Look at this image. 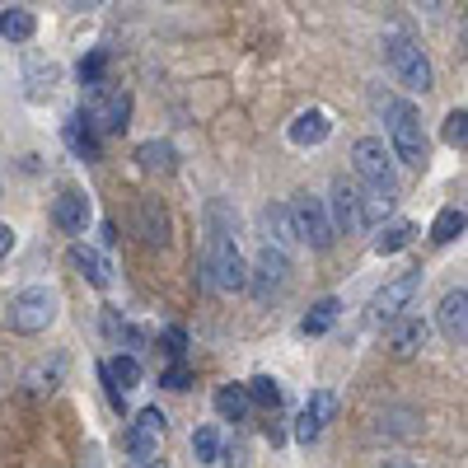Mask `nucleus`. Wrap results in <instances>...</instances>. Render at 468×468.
Wrapping results in <instances>:
<instances>
[{"mask_svg": "<svg viewBox=\"0 0 468 468\" xmlns=\"http://www.w3.org/2000/svg\"><path fill=\"white\" fill-rule=\"evenodd\" d=\"M384 61H388V70H394V80L403 85V90H412V94H426L431 90V61L421 57V48L412 43L408 33H384Z\"/></svg>", "mask_w": 468, "mask_h": 468, "instance_id": "f257e3e1", "label": "nucleus"}, {"mask_svg": "<svg viewBox=\"0 0 468 468\" xmlns=\"http://www.w3.org/2000/svg\"><path fill=\"white\" fill-rule=\"evenodd\" d=\"M80 122L94 132V136H117V132H127V117H132V94L127 90H90V99L80 103Z\"/></svg>", "mask_w": 468, "mask_h": 468, "instance_id": "f03ea898", "label": "nucleus"}, {"mask_svg": "<svg viewBox=\"0 0 468 468\" xmlns=\"http://www.w3.org/2000/svg\"><path fill=\"white\" fill-rule=\"evenodd\" d=\"M351 165H356V174L366 178L370 192H379V197L399 202V174H394V154H388V145L379 136H361L356 150H351Z\"/></svg>", "mask_w": 468, "mask_h": 468, "instance_id": "7ed1b4c3", "label": "nucleus"}, {"mask_svg": "<svg viewBox=\"0 0 468 468\" xmlns=\"http://www.w3.org/2000/svg\"><path fill=\"white\" fill-rule=\"evenodd\" d=\"M207 271H211V286L216 291H244L249 286V262L234 244V234L207 229Z\"/></svg>", "mask_w": 468, "mask_h": 468, "instance_id": "20e7f679", "label": "nucleus"}, {"mask_svg": "<svg viewBox=\"0 0 468 468\" xmlns=\"http://www.w3.org/2000/svg\"><path fill=\"white\" fill-rule=\"evenodd\" d=\"M388 154L412 169L426 165V136H421V117L412 103H394L388 108Z\"/></svg>", "mask_w": 468, "mask_h": 468, "instance_id": "39448f33", "label": "nucleus"}, {"mask_svg": "<svg viewBox=\"0 0 468 468\" xmlns=\"http://www.w3.org/2000/svg\"><path fill=\"white\" fill-rule=\"evenodd\" d=\"M286 216H291V229H295V239L300 244H309V249H333V220H328V207L319 202V197H309V192H300V197L286 207Z\"/></svg>", "mask_w": 468, "mask_h": 468, "instance_id": "423d86ee", "label": "nucleus"}, {"mask_svg": "<svg viewBox=\"0 0 468 468\" xmlns=\"http://www.w3.org/2000/svg\"><path fill=\"white\" fill-rule=\"evenodd\" d=\"M5 319L15 333H43L52 319H57V291L52 286H24L10 309H5Z\"/></svg>", "mask_w": 468, "mask_h": 468, "instance_id": "0eeeda50", "label": "nucleus"}, {"mask_svg": "<svg viewBox=\"0 0 468 468\" xmlns=\"http://www.w3.org/2000/svg\"><path fill=\"white\" fill-rule=\"evenodd\" d=\"M417 291H421V271H403V277L384 282V286L375 291V300H370V319H375V324H394L403 309L417 300Z\"/></svg>", "mask_w": 468, "mask_h": 468, "instance_id": "6e6552de", "label": "nucleus"}, {"mask_svg": "<svg viewBox=\"0 0 468 468\" xmlns=\"http://www.w3.org/2000/svg\"><path fill=\"white\" fill-rule=\"evenodd\" d=\"M333 412H337V394H328V388H314V394H309V403L300 408V417H295V441H300V445H314V441L324 436V426L333 421Z\"/></svg>", "mask_w": 468, "mask_h": 468, "instance_id": "1a4fd4ad", "label": "nucleus"}, {"mask_svg": "<svg viewBox=\"0 0 468 468\" xmlns=\"http://www.w3.org/2000/svg\"><path fill=\"white\" fill-rule=\"evenodd\" d=\"M286 271H291V258L282 253V249H262L258 253V262L249 267V286H253V295L258 300H271V291H282L286 286Z\"/></svg>", "mask_w": 468, "mask_h": 468, "instance_id": "9d476101", "label": "nucleus"}, {"mask_svg": "<svg viewBox=\"0 0 468 468\" xmlns=\"http://www.w3.org/2000/svg\"><path fill=\"white\" fill-rule=\"evenodd\" d=\"M328 220H333V234H361V229H366V220H361V197H356V187H351L346 178L333 183Z\"/></svg>", "mask_w": 468, "mask_h": 468, "instance_id": "9b49d317", "label": "nucleus"}, {"mask_svg": "<svg viewBox=\"0 0 468 468\" xmlns=\"http://www.w3.org/2000/svg\"><path fill=\"white\" fill-rule=\"evenodd\" d=\"M160 441H165V412L160 408H141L132 431H127V454L132 459H145V454H160Z\"/></svg>", "mask_w": 468, "mask_h": 468, "instance_id": "f8f14e48", "label": "nucleus"}, {"mask_svg": "<svg viewBox=\"0 0 468 468\" xmlns=\"http://www.w3.org/2000/svg\"><path fill=\"white\" fill-rule=\"evenodd\" d=\"M52 220L66 229V234H85V225H90V197L80 187H66L61 197L52 202Z\"/></svg>", "mask_w": 468, "mask_h": 468, "instance_id": "ddd939ff", "label": "nucleus"}, {"mask_svg": "<svg viewBox=\"0 0 468 468\" xmlns=\"http://www.w3.org/2000/svg\"><path fill=\"white\" fill-rule=\"evenodd\" d=\"M136 234H141L150 249H169V211L154 202V197H145L136 207Z\"/></svg>", "mask_w": 468, "mask_h": 468, "instance_id": "4468645a", "label": "nucleus"}, {"mask_svg": "<svg viewBox=\"0 0 468 468\" xmlns=\"http://www.w3.org/2000/svg\"><path fill=\"white\" fill-rule=\"evenodd\" d=\"M426 328L421 319H412V314H399L394 324H388V351H394V356H417V351L426 346Z\"/></svg>", "mask_w": 468, "mask_h": 468, "instance_id": "2eb2a0df", "label": "nucleus"}, {"mask_svg": "<svg viewBox=\"0 0 468 468\" xmlns=\"http://www.w3.org/2000/svg\"><path fill=\"white\" fill-rule=\"evenodd\" d=\"M441 333H445L454 346H463V337H468V291H463V286H454V291L441 300Z\"/></svg>", "mask_w": 468, "mask_h": 468, "instance_id": "dca6fc26", "label": "nucleus"}, {"mask_svg": "<svg viewBox=\"0 0 468 468\" xmlns=\"http://www.w3.org/2000/svg\"><path fill=\"white\" fill-rule=\"evenodd\" d=\"M66 258H70V267L80 271V277H85L90 286H99V291H108V286H112V267H108V258H103V253H94L90 244H70V253H66Z\"/></svg>", "mask_w": 468, "mask_h": 468, "instance_id": "f3484780", "label": "nucleus"}, {"mask_svg": "<svg viewBox=\"0 0 468 468\" xmlns=\"http://www.w3.org/2000/svg\"><path fill=\"white\" fill-rule=\"evenodd\" d=\"M61 379H66V356L37 361V366L24 375V394H28V399H48V394H57Z\"/></svg>", "mask_w": 468, "mask_h": 468, "instance_id": "a211bd4d", "label": "nucleus"}, {"mask_svg": "<svg viewBox=\"0 0 468 468\" xmlns=\"http://www.w3.org/2000/svg\"><path fill=\"white\" fill-rule=\"evenodd\" d=\"M328 136H333V117L324 108H309V112H300L291 122V141L295 145H324Z\"/></svg>", "mask_w": 468, "mask_h": 468, "instance_id": "6ab92c4d", "label": "nucleus"}, {"mask_svg": "<svg viewBox=\"0 0 468 468\" xmlns=\"http://www.w3.org/2000/svg\"><path fill=\"white\" fill-rule=\"evenodd\" d=\"M136 165L145 174H174L178 169V150L169 141H145V145H136Z\"/></svg>", "mask_w": 468, "mask_h": 468, "instance_id": "aec40b11", "label": "nucleus"}, {"mask_svg": "<svg viewBox=\"0 0 468 468\" xmlns=\"http://www.w3.org/2000/svg\"><path fill=\"white\" fill-rule=\"evenodd\" d=\"M249 394H244V384H220L216 388V412L225 417V421H244L249 417Z\"/></svg>", "mask_w": 468, "mask_h": 468, "instance_id": "412c9836", "label": "nucleus"}, {"mask_svg": "<svg viewBox=\"0 0 468 468\" xmlns=\"http://www.w3.org/2000/svg\"><path fill=\"white\" fill-rule=\"evenodd\" d=\"M412 239H417V225H412V220H394L388 229H379V234H375V253H379V258H388V253L408 249Z\"/></svg>", "mask_w": 468, "mask_h": 468, "instance_id": "4be33fe9", "label": "nucleus"}, {"mask_svg": "<svg viewBox=\"0 0 468 468\" xmlns=\"http://www.w3.org/2000/svg\"><path fill=\"white\" fill-rule=\"evenodd\" d=\"M66 145H70L75 160H99V136L80 122V117H70V122H66Z\"/></svg>", "mask_w": 468, "mask_h": 468, "instance_id": "5701e85b", "label": "nucleus"}, {"mask_svg": "<svg viewBox=\"0 0 468 468\" xmlns=\"http://www.w3.org/2000/svg\"><path fill=\"white\" fill-rule=\"evenodd\" d=\"M57 66L52 61H28V70H24V85H28V99H48L52 90H57Z\"/></svg>", "mask_w": 468, "mask_h": 468, "instance_id": "b1692460", "label": "nucleus"}, {"mask_svg": "<svg viewBox=\"0 0 468 468\" xmlns=\"http://www.w3.org/2000/svg\"><path fill=\"white\" fill-rule=\"evenodd\" d=\"M244 394H249V403H258V408H267V412L282 408V384L271 379V375H253V379L244 384Z\"/></svg>", "mask_w": 468, "mask_h": 468, "instance_id": "393cba45", "label": "nucleus"}, {"mask_svg": "<svg viewBox=\"0 0 468 468\" xmlns=\"http://www.w3.org/2000/svg\"><path fill=\"white\" fill-rule=\"evenodd\" d=\"M337 309H342L337 300H319V304H314V309H309V314L300 319V333H304V337H319V333H328V328L337 324Z\"/></svg>", "mask_w": 468, "mask_h": 468, "instance_id": "a878e982", "label": "nucleus"}, {"mask_svg": "<svg viewBox=\"0 0 468 468\" xmlns=\"http://www.w3.org/2000/svg\"><path fill=\"white\" fill-rule=\"evenodd\" d=\"M37 28V19L28 10H0V37H10V43H28Z\"/></svg>", "mask_w": 468, "mask_h": 468, "instance_id": "bb28decb", "label": "nucleus"}, {"mask_svg": "<svg viewBox=\"0 0 468 468\" xmlns=\"http://www.w3.org/2000/svg\"><path fill=\"white\" fill-rule=\"evenodd\" d=\"M463 225H468L463 207H445V211L436 216V225H431V239H436V244H454L459 234H463Z\"/></svg>", "mask_w": 468, "mask_h": 468, "instance_id": "cd10ccee", "label": "nucleus"}, {"mask_svg": "<svg viewBox=\"0 0 468 468\" xmlns=\"http://www.w3.org/2000/svg\"><path fill=\"white\" fill-rule=\"evenodd\" d=\"M75 75H80V85H85V90L108 85V80H103V75H108V52H103V48H94V52L80 61V70H75Z\"/></svg>", "mask_w": 468, "mask_h": 468, "instance_id": "c85d7f7f", "label": "nucleus"}, {"mask_svg": "<svg viewBox=\"0 0 468 468\" xmlns=\"http://www.w3.org/2000/svg\"><path fill=\"white\" fill-rule=\"evenodd\" d=\"M192 454H197V463H216L220 459V431L216 426H197V431H192Z\"/></svg>", "mask_w": 468, "mask_h": 468, "instance_id": "c756f323", "label": "nucleus"}, {"mask_svg": "<svg viewBox=\"0 0 468 468\" xmlns=\"http://www.w3.org/2000/svg\"><path fill=\"white\" fill-rule=\"evenodd\" d=\"M267 229L277 234V249H282V253L295 244V229H291V216H286V207H267Z\"/></svg>", "mask_w": 468, "mask_h": 468, "instance_id": "7c9ffc66", "label": "nucleus"}, {"mask_svg": "<svg viewBox=\"0 0 468 468\" xmlns=\"http://www.w3.org/2000/svg\"><path fill=\"white\" fill-rule=\"evenodd\" d=\"M356 197H361V220H366V225H379L388 211H394V202L379 197V192H370V187H366V192H356Z\"/></svg>", "mask_w": 468, "mask_h": 468, "instance_id": "2f4dec72", "label": "nucleus"}, {"mask_svg": "<svg viewBox=\"0 0 468 468\" xmlns=\"http://www.w3.org/2000/svg\"><path fill=\"white\" fill-rule=\"evenodd\" d=\"M441 141H445V145H454V150H463V141H468V112H463V108H454V112L445 117Z\"/></svg>", "mask_w": 468, "mask_h": 468, "instance_id": "473e14b6", "label": "nucleus"}, {"mask_svg": "<svg viewBox=\"0 0 468 468\" xmlns=\"http://www.w3.org/2000/svg\"><path fill=\"white\" fill-rule=\"evenodd\" d=\"M160 384H165V388H178V394H183V388L192 384V370H187L183 361H174V366L165 370V379H160Z\"/></svg>", "mask_w": 468, "mask_h": 468, "instance_id": "72a5a7b5", "label": "nucleus"}, {"mask_svg": "<svg viewBox=\"0 0 468 468\" xmlns=\"http://www.w3.org/2000/svg\"><path fill=\"white\" fill-rule=\"evenodd\" d=\"M160 342H165V351H169L174 361L187 351V333H183V328H165V333H160Z\"/></svg>", "mask_w": 468, "mask_h": 468, "instance_id": "f704fd0d", "label": "nucleus"}, {"mask_svg": "<svg viewBox=\"0 0 468 468\" xmlns=\"http://www.w3.org/2000/svg\"><path fill=\"white\" fill-rule=\"evenodd\" d=\"M244 459H249L244 445H229V450H225V463H229V468H244Z\"/></svg>", "mask_w": 468, "mask_h": 468, "instance_id": "c9c22d12", "label": "nucleus"}, {"mask_svg": "<svg viewBox=\"0 0 468 468\" xmlns=\"http://www.w3.org/2000/svg\"><path fill=\"white\" fill-rule=\"evenodd\" d=\"M127 468H169V463H165L160 454H145V459H132Z\"/></svg>", "mask_w": 468, "mask_h": 468, "instance_id": "e433bc0d", "label": "nucleus"}, {"mask_svg": "<svg viewBox=\"0 0 468 468\" xmlns=\"http://www.w3.org/2000/svg\"><path fill=\"white\" fill-rule=\"evenodd\" d=\"M10 249H15V229H10V225H0V258H5Z\"/></svg>", "mask_w": 468, "mask_h": 468, "instance_id": "4c0bfd02", "label": "nucleus"}, {"mask_svg": "<svg viewBox=\"0 0 468 468\" xmlns=\"http://www.w3.org/2000/svg\"><path fill=\"white\" fill-rule=\"evenodd\" d=\"M70 5H75V10H99L103 0H70Z\"/></svg>", "mask_w": 468, "mask_h": 468, "instance_id": "58836bf2", "label": "nucleus"}, {"mask_svg": "<svg viewBox=\"0 0 468 468\" xmlns=\"http://www.w3.org/2000/svg\"><path fill=\"white\" fill-rule=\"evenodd\" d=\"M379 468H417V463H408V459H388V463H379Z\"/></svg>", "mask_w": 468, "mask_h": 468, "instance_id": "ea45409f", "label": "nucleus"}]
</instances>
